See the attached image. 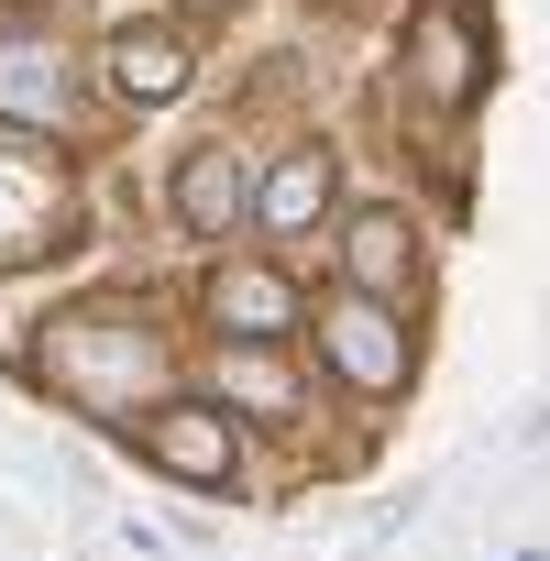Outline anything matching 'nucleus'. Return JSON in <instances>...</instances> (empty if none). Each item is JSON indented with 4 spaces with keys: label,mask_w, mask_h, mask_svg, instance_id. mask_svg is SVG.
<instances>
[{
    "label": "nucleus",
    "mask_w": 550,
    "mask_h": 561,
    "mask_svg": "<svg viewBox=\"0 0 550 561\" xmlns=\"http://www.w3.org/2000/svg\"><path fill=\"white\" fill-rule=\"evenodd\" d=\"M154 375H165V342H154V309L144 298H78V309L45 320V386L67 408L122 419V408H144Z\"/></svg>",
    "instance_id": "nucleus-1"
},
{
    "label": "nucleus",
    "mask_w": 550,
    "mask_h": 561,
    "mask_svg": "<svg viewBox=\"0 0 550 561\" xmlns=\"http://www.w3.org/2000/svg\"><path fill=\"white\" fill-rule=\"evenodd\" d=\"M484 78H495V34L473 23V0H419L397 34V89L419 111H473Z\"/></svg>",
    "instance_id": "nucleus-2"
},
{
    "label": "nucleus",
    "mask_w": 550,
    "mask_h": 561,
    "mask_svg": "<svg viewBox=\"0 0 550 561\" xmlns=\"http://www.w3.org/2000/svg\"><path fill=\"white\" fill-rule=\"evenodd\" d=\"M320 364H331L353 397H408V375H419V331H408L397 298L331 287V298H320Z\"/></svg>",
    "instance_id": "nucleus-3"
},
{
    "label": "nucleus",
    "mask_w": 550,
    "mask_h": 561,
    "mask_svg": "<svg viewBox=\"0 0 550 561\" xmlns=\"http://www.w3.org/2000/svg\"><path fill=\"white\" fill-rule=\"evenodd\" d=\"M89 111V78L67 56L56 23H12L0 34V133H67Z\"/></svg>",
    "instance_id": "nucleus-4"
},
{
    "label": "nucleus",
    "mask_w": 550,
    "mask_h": 561,
    "mask_svg": "<svg viewBox=\"0 0 550 561\" xmlns=\"http://www.w3.org/2000/svg\"><path fill=\"white\" fill-rule=\"evenodd\" d=\"M331 264H342V287H364V298H419V264H429V242H419V220L397 209V198H364L353 220H342V242H331Z\"/></svg>",
    "instance_id": "nucleus-5"
},
{
    "label": "nucleus",
    "mask_w": 550,
    "mask_h": 561,
    "mask_svg": "<svg viewBox=\"0 0 550 561\" xmlns=\"http://www.w3.org/2000/svg\"><path fill=\"white\" fill-rule=\"evenodd\" d=\"M253 154L231 144V133H209V144H187L176 154V176H165V209L198 231V242H231V220H253Z\"/></svg>",
    "instance_id": "nucleus-6"
},
{
    "label": "nucleus",
    "mask_w": 550,
    "mask_h": 561,
    "mask_svg": "<svg viewBox=\"0 0 550 561\" xmlns=\"http://www.w3.org/2000/svg\"><path fill=\"white\" fill-rule=\"evenodd\" d=\"M67 242H78L67 187H56L34 154H12V144H0V264H34V253H67Z\"/></svg>",
    "instance_id": "nucleus-7"
},
{
    "label": "nucleus",
    "mask_w": 550,
    "mask_h": 561,
    "mask_svg": "<svg viewBox=\"0 0 550 561\" xmlns=\"http://www.w3.org/2000/svg\"><path fill=\"white\" fill-rule=\"evenodd\" d=\"M209 320H220L231 342H298V331H309L287 264H209Z\"/></svg>",
    "instance_id": "nucleus-8"
},
{
    "label": "nucleus",
    "mask_w": 550,
    "mask_h": 561,
    "mask_svg": "<svg viewBox=\"0 0 550 561\" xmlns=\"http://www.w3.org/2000/svg\"><path fill=\"white\" fill-rule=\"evenodd\" d=\"M144 462L154 473H176V484H231V462H242V440H231V408H154L144 419Z\"/></svg>",
    "instance_id": "nucleus-9"
},
{
    "label": "nucleus",
    "mask_w": 550,
    "mask_h": 561,
    "mask_svg": "<svg viewBox=\"0 0 550 561\" xmlns=\"http://www.w3.org/2000/svg\"><path fill=\"white\" fill-rule=\"evenodd\" d=\"M100 67H111V89L133 100V111H165V100H187V34L176 23H122L111 45H100Z\"/></svg>",
    "instance_id": "nucleus-10"
},
{
    "label": "nucleus",
    "mask_w": 550,
    "mask_h": 561,
    "mask_svg": "<svg viewBox=\"0 0 550 561\" xmlns=\"http://www.w3.org/2000/svg\"><path fill=\"white\" fill-rule=\"evenodd\" d=\"M331 187H342V154H331V144H287V154L264 165V187H253V220H264L275 242H298V231H320Z\"/></svg>",
    "instance_id": "nucleus-11"
},
{
    "label": "nucleus",
    "mask_w": 550,
    "mask_h": 561,
    "mask_svg": "<svg viewBox=\"0 0 550 561\" xmlns=\"http://www.w3.org/2000/svg\"><path fill=\"white\" fill-rule=\"evenodd\" d=\"M220 397H242V408H264V419H287V408H298V375L275 364V342H231V353H220Z\"/></svg>",
    "instance_id": "nucleus-12"
},
{
    "label": "nucleus",
    "mask_w": 550,
    "mask_h": 561,
    "mask_svg": "<svg viewBox=\"0 0 550 561\" xmlns=\"http://www.w3.org/2000/svg\"><path fill=\"white\" fill-rule=\"evenodd\" d=\"M176 12H187V23H231V12H242V0H176Z\"/></svg>",
    "instance_id": "nucleus-13"
},
{
    "label": "nucleus",
    "mask_w": 550,
    "mask_h": 561,
    "mask_svg": "<svg viewBox=\"0 0 550 561\" xmlns=\"http://www.w3.org/2000/svg\"><path fill=\"white\" fill-rule=\"evenodd\" d=\"M23 12H56V0H23Z\"/></svg>",
    "instance_id": "nucleus-14"
}]
</instances>
